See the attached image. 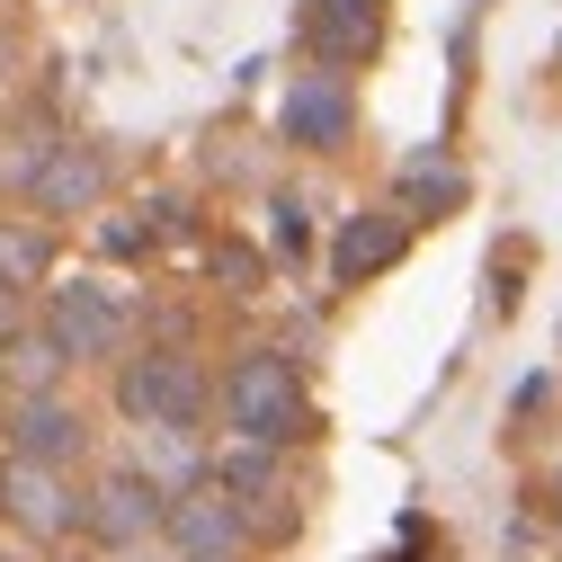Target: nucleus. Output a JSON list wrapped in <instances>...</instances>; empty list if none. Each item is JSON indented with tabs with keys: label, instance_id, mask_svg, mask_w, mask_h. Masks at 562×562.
Here are the masks:
<instances>
[{
	"label": "nucleus",
	"instance_id": "nucleus-1",
	"mask_svg": "<svg viewBox=\"0 0 562 562\" xmlns=\"http://www.w3.org/2000/svg\"><path fill=\"white\" fill-rule=\"evenodd\" d=\"M224 429L241 447H295V438H313L304 375L277 358V348H241V358H233V375H224Z\"/></svg>",
	"mask_w": 562,
	"mask_h": 562
},
{
	"label": "nucleus",
	"instance_id": "nucleus-2",
	"mask_svg": "<svg viewBox=\"0 0 562 562\" xmlns=\"http://www.w3.org/2000/svg\"><path fill=\"white\" fill-rule=\"evenodd\" d=\"M116 411L134 419V429H161V438H188L205 419V375L188 348H144V358H125L116 375Z\"/></svg>",
	"mask_w": 562,
	"mask_h": 562
},
{
	"label": "nucleus",
	"instance_id": "nucleus-3",
	"mask_svg": "<svg viewBox=\"0 0 562 562\" xmlns=\"http://www.w3.org/2000/svg\"><path fill=\"white\" fill-rule=\"evenodd\" d=\"M125 339V295L99 286V277H72V286L45 295V348L63 367H90V358H116Z\"/></svg>",
	"mask_w": 562,
	"mask_h": 562
},
{
	"label": "nucleus",
	"instance_id": "nucleus-4",
	"mask_svg": "<svg viewBox=\"0 0 562 562\" xmlns=\"http://www.w3.org/2000/svg\"><path fill=\"white\" fill-rule=\"evenodd\" d=\"M0 518H10L19 536H72L81 527V501H72V482H63V464H27V456H10L0 464Z\"/></svg>",
	"mask_w": 562,
	"mask_h": 562
},
{
	"label": "nucleus",
	"instance_id": "nucleus-5",
	"mask_svg": "<svg viewBox=\"0 0 562 562\" xmlns=\"http://www.w3.org/2000/svg\"><path fill=\"white\" fill-rule=\"evenodd\" d=\"M161 518H170V491L153 473H108L90 501H81V527L99 544H144V536H161Z\"/></svg>",
	"mask_w": 562,
	"mask_h": 562
},
{
	"label": "nucleus",
	"instance_id": "nucleus-6",
	"mask_svg": "<svg viewBox=\"0 0 562 562\" xmlns=\"http://www.w3.org/2000/svg\"><path fill=\"white\" fill-rule=\"evenodd\" d=\"M277 125H286V144H304V153H339L348 134H358V99H348L339 72H304L286 90V108H277Z\"/></svg>",
	"mask_w": 562,
	"mask_h": 562
},
{
	"label": "nucleus",
	"instance_id": "nucleus-7",
	"mask_svg": "<svg viewBox=\"0 0 562 562\" xmlns=\"http://www.w3.org/2000/svg\"><path fill=\"white\" fill-rule=\"evenodd\" d=\"M108 188V161L90 144H45L36 170H27V196H36V215H90Z\"/></svg>",
	"mask_w": 562,
	"mask_h": 562
},
{
	"label": "nucleus",
	"instance_id": "nucleus-8",
	"mask_svg": "<svg viewBox=\"0 0 562 562\" xmlns=\"http://www.w3.org/2000/svg\"><path fill=\"white\" fill-rule=\"evenodd\" d=\"M402 250H411V215H402V205H384V215H375V205H367V215L339 224V241H330V277H339V286H367V277H384Z\"/></svg>",
	"mask_w": 562,
	"mask_h": 562
},
{
	"label": "nucleus",
	"instance_id": "nucleus-9",
	"mask_svg": "<svg viewBox=\"0 0 562 562\" xmlns=\"http://www.w3.org/2000/svg\"><path fill=\"white\" fill-rule=\"evenodd\" d=\"M188 553H233L241 544V501H224L215 482H196V491H170V518H161Z\"/></svg>",
	"mask_w": 562,
	"mask_h": 562
},
{
	"label": "nucleus",
	"instance_id": "nucleus-10",
	"mask_svg": "<svg viewBox=\"0 0 562 562\" xmlns=\"http://www.w3.org/2000/svg\"><path fill=\"white\" fill-rule=\"evenodd\" d=\"M10 456H27V464H72V456H81V419L63 411V402H45V393H27V402L10 411Z\"/></svg>",
	"mask_w": 562,
	"mask_h": 562
},
{
	"label": "nucleus",
	"instance_id": "nucleus-11",
	"mask_svg": "<svg viewBox=\"0 0 562 562\" xmlns=\"http://www.w3.org/2000/svg\"><path fill=\"white\" fill-rule=\"evenodd\" d=\"M393 205H402L411 224H419V215H447V205H464V170H456L447 153H419V161H402Z\"/></svg>",
	"mask_w": 562,
	"mask_h": 562
},
{
	"label": "nucleus",
	"instance_id": "nucleus-12",
	"mask_svg": "<svg viewBox=\"0 0 562 562\" xmlns=\"http://www.w3.org/2000/svg\"><path fill=\"white\" fill-rule=\"evenodd\" d=\"M313 54L330 63V72H339V63H367L375 54V10H313Z\"/></svg>",
	"mask_w": 562,
	"mask_h": 562
},
{
	"label": "nucleus",
	"instance_id": "nucleus-13",
	"mask_svg": "<svg viewBox=\"0 0 562 562\" xmlns=\"http://www.w3.org/2000/svg\"><path fill=\"white\" fill-rule=\"evenodd\" d=\"M268 482H277V447H233V456L215 464V491H224V501H241V509L259 501Z\"/></svg>",
	"mask_w": 562,
	"mask_h": 562
},
{
	"label": "nucleus",
	"instance_id": "nucleus-14",
	"mask_svg": "<svg viewBox=\"0 0 562 562\" xmlns=\"http://www.w3.org/2000/svg\"><path fill=\"white\" fill-rule=\"evenodd\" d=\"M45 268V233H0V277H36Z\"/></svg>",
	"mask_w": 562,
	"mask_h": 562
},
{
	"label": "nucleus",
	"instance_id": "nucleus-15",
	"mask_svg": "<svg viewBox=\"0 0 562 562\" xmlns=\"http://www.w3.org/2000/svg\"><path fill=\"white\" fill-rule=\"evenodd\" d=\"M277 250H286V259H304V250H313V233H304V205H277Z\"/></svg>",
	"mask_w": 562,
	"mask_h": 562
},
{
	"label": "nucleus",
	"instance_id": "nucleus-16",
	"mask_svg": "<svg viewBox=\"0 0 562 562\" xmlns=\"http://www.w3.org/2000/svg\"><path fill=\"white\" fill-rule=\"evenodd\" d=\"M215 277H233V286H250V277H259V259H250V250H215Z\"/></svg>",
	"mask_w": 562,
	"mask_h": 562
},
{
	"label": "nucleus",
	"instance_id": "nucleus-17",
	"mask_svg": "<svg viewBox=\"0 0 562 562\" xmlns=\"http://www.w3.org/2000/svg\"><path fill=\"white\" fill-rule=\"evenodd\" d=\"M19 330H27V322H19V295L0 286V358H10V348H19Z\"/></svg>",
	"mask_w": 562,
	"mask_h": 562
},
{
	"label": "nucleus",
	"instance_id": "nucleus-18",
	"mask_svg": "<svg viewBox=\"0 0 562 562\" xmlns=\"http://www.w3.org/2000/svg\"><path fill=\"white\" fill-rule=\"evenodd\" d=\"M313 10H375V0H313Z\"/></svg>",
	"mask_w": 562,
	"mask_h": 562
},
{
	"label": "nucleus",
	"instance_id": "nucleus-19",
	"mask_svg": "<svg viewBox=\"0 0 562 562\" xmlns=\"http://www.w3.org/2000/svg\"><path fill=\"white\" fill-rule=\"evenodd\" d=\"M188 562H233V553H188Z\"/></svg>",
	"mask_w": 562,
	"mask_h": 562
}]
</instances>
